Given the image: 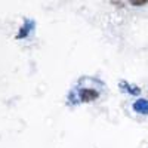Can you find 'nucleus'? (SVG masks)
I'll list each match as a JSON object with an SVG mask.
<instances>
[{
    "mask_svg": "<svg viewBox=\"0 0 148 148\" xmlns=\"http://www.w3.org/2000/svg\"><path fill=\"white\" fill-rule=\"evenodd\" d=\"M129 3H130L132 6L141 8V6H145V5H148V0H129Z\"/></svg>",
    "mask_w": 148,
    "mask_h": 148,
    "instance_id": "nucleus-3",
    "label": "nucleus"
},
{
    "mask_svg": "<svg viewBox=\"0 0 148 148\" xmlns=\"http://www.w3.org/2000/svg\"><path fill=\"white\" fill-rule=\"evenodd\" d=\"M111 5H117L119 8H123V6H125V3L120 2V0H111Z\"/></svg>",
    "mask_w": 148,
    "mask_h": 148,
    "instance_id": "nucleus-4",
    "label": "nucleus"
},
{
    "mask_svg": "<svg viewBox=\"0 0 148 148\" xmlns=\"http://www.w3.org/2000/svg\"><path fill=\"white\" fill-rule=\"evenodd\" d=\"M133 110L141 114H148V101L147 99H138L133 104Z\"/></svg>",
    "mask_w": 148,
    "mask_h": 148,
    "instance_id": "nucleus-2",
    "label": "nucleus"
},
{
    "mask_svg": "<svg viewBox=\"0 0 148 148\" xmlns=\"http://www.w3.org/2000/svg\"><path fill=\"white\" fill-rule=\"evenodd\" d=\"M98 96H99V93L96 90H92V89H83L82 90V101L83 102H92Z\"/></svg>",
    "mask_w": 148,
    "mask_h": 148,
    "instance_id": "nucleus-1",
    "label": "nucleus"
}]
</instances>
